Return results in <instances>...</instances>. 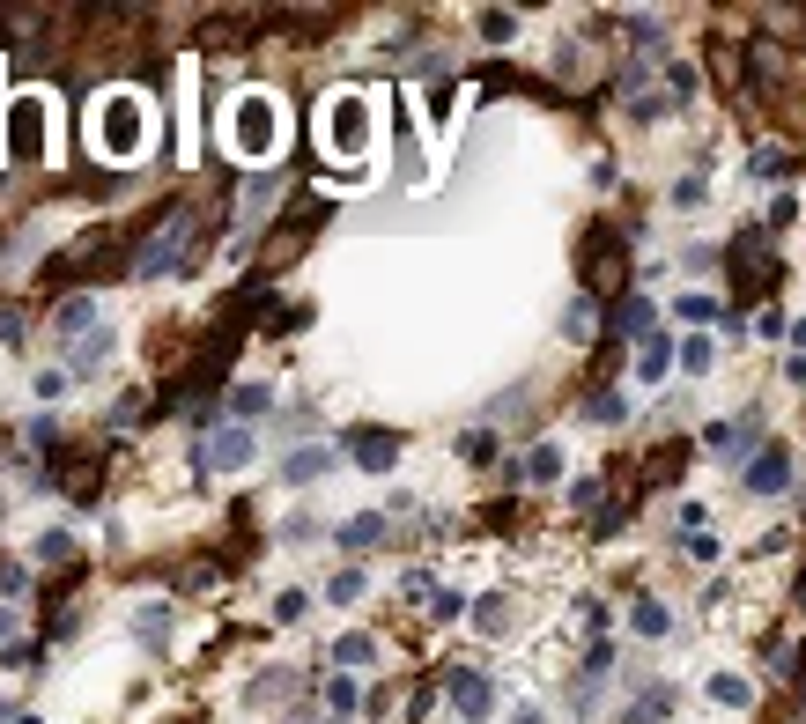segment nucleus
<instances>
[{"instance_id":"9b49d317","label":"nucleus","mask_w":806,"mask_h":724,"mask_svg":"<svg viewBox=\"0 0 806 724\" xmlns=\"http://www.w3.org/2000/svg\"><path fill=\"white\" fill-rule=\"evenodd\" d=\"M747 481H755V488H784V481H792V459H784V451H762Z\"/></svg>"},{"instance_id":"f257e3e1","label":"nucleus","mask_w":806,"mask_h":724,"mask_svg":"<svg viewBox=\"0 0 806 724\" xmlns=\"http://www.w3.org/2000/svg\"><path fill=\"white\" fill-rule=\"evenodd\" d=\"M89 141H97V156H111V163H134L141 148H148V111H141L134 89H111V97H97Z\"/></svg>"},{"instance_id":"0eeeda50","label":"nucleus","mask_w":806,"mask_h":724,"mask_svg":"<svg viewBox=\"0 0 806 724\" xmlns=\"http://www.w3.org/2000/svg\"><path fill=\"white\" fill-rule=\"evenodd\" d=\"M97 473H104V459H97V451H89V459L60 466V488L74 495V503H89V495H97Z\"/></svg>"},{"instance_id":"f8f14e48","label":"nucleus","mask_w":806,"mask_h":724,"mask_svg":"<svg viewBox=\"0 0 806 724\" xmlns=\"http://www.w3.org/2000/svg\"><path fill=\"white\" fill-rule=\"evenodd\" d=\"M592 281H599V289H614V281H622V252H614L607 237L592 244Z\"/></svg>"},{"instance_id":"f3484780","label":"nucleus","mask_w":806,"mask_h":724,"mask_svg":"<svg viewBox=\"0 0 806 724\" xmlns=\"http://www.w3.org/2000/svg\"><path fill=\"white\" fill-rule=\"evenodd\" d=\"M141 643H163V606H141Z\"/></svg>"},{"instance_id":"39448f33","label":"nucleus","mask_w":806,"mask_h":724,"mask_svg":"<svg viewBox=\"0 0 806 724\" xmlns=\"http://www.w3.org/2000/svg\"><path fill=\"white\" fill-rule=\"evenodd\" d=\"M15 156H23V163L45 156V119H37V104H30V97L15 104Z\"/></svg>"},{"instance_id":"6e6552de","label":"nucleus","mask_w":806,"mask_h":724,"mask_svg":"<svg viewBox=\"0 0 806 724\" xmlns=\"http://www.w3.org/2000/svg\"><path fill=\"white\" fill-rule=\"evenodd\" d=\"M89 318H97V303H89V296H67L60 311H52V326H60V340H67V333H97Z\"/></svg>"},{"instance_id":"2eb2a0df","label":"nucleus","mask_w":806,"mask_h":724,"mask_svg":"<svg viewBox=\"0 0 806 724\" xmlns=\"http://www.w3.org/2000/svg\"><path fill=\"white\" fill-rule=\"evenodd\" d=\"M666 362H673V348H666V340H651V348H644V377H666Z\"/></svg>"},{"instance_id":"7ed1b4c3","label":"nucleus","mask_w":806,"mask_h":724,"mask_svg":"<svg viewBox=\"0 0 806 724\" xmlns=\"http://www.w3.org/2000/svg\"><path fill=\"white\" fill-rule=\"evenodd\" d=\"M230 148H237V156H274V148H281V111H274V97L245 89V97L230 104Z\"/></svg>"},{"instance_id":"20e7f679","label":"nucleus","mask_w":806,"mask_h":724,"mask_svg":"<svg viewBox=\"0 0 806 724\" xmlns=\"http://www.w3.org/2000/svg\"><path fill=\"white\" fill-rule=\"evenodd\" d=\"M370 126H378V111H370L363 89H341V97L326 104V148H333V156H363Z\"/></svg>"},{"instance_id":"f03ea898","label":"nucleus","mask_w":806,"mask_h":724,"mask_svg":"<svg viewBox=\"0 0 806 724\" xmlns=\"http://www.w3.org/2000/svg\"><path fill=\"white\" fill-rule=\"evenodd\" d=\"M200 222H208L200 207H171V215H163V230L134 252V274H148V281H156V274H171V266L200 244Z\"/></svg>"},{"instance_id":"4468645a","label":"nucleus","mask_w":806,"mask_h":724,"mask_svg":"<svg viewBox=\"0 0 806 724\" xmlns=\"http://www.w3.org/2000/svg\"><path fill=\"white\" fill-rule=\"evenodd\" d=\"M289 473H296V481H311V473H326V451H296V459H289Z\"/></svg>"},{"instance_id":"9d476101","label":"nucleus","mask_w":806,"mask_h":724,"mask_svg":"<svg viewBox=\"0 0 806 724\" xmlns=\"http://www.w3.org/2000/svg\"><path fill=\"white\" fill-rule=\"evenodd\" d=\"M452 702H459V710H466V717H481V710H489V680H474V673H459V680H452Z\"/></svg>"},{"instance_id":"423d86ee","label":"nucleus","mask_w":806,"mask_h":724,"mask_svg":"<svg viewBox=\"0 0 806 724\" xmlns=\"http://www.w3.org/2000/svg\"><path fill=\"white\" fill-rule=\"evenodd\" d=\"M200 466H252V436L245 429H222L208 451H200Z\"/></svg>"},{"instance_id":"dca6fc26","label":"nucleus","mask_w":806,"mask_h":724,"mask_svg":"<svg viewBox=\"0 0 806 724\" xmlns=\"http://www.w3.org/2000/svg\"><path fill=\"white\" fill-rule=\"evenodd\" d=\"M636 628H644V636H666V606H636Z\"/></svg>"},{"instance_id":"ddd939ff","label":"nucleus","mask_w":806,"mask_h":724,"mask_svg":"<svg viewBox=\"0 0 806 724\" xmlns=\"http://www.w3.org/2000/svg\"><path fill=\"white\" fill-rule=\"evenodd\" d=\"M104 348H111V333H89V340H82V348H74V355H67V377H82V370H97V362H104Z\"/></svg>"},{"instance_id":"1a4fd4ad","label":"nucleus","mask_w":806,"mask_h":724,"mask_svg":"<svg viewBox=\"0 0 806 724\" xmlns=\"http://www.w3.org/2000/svg\"><path fill=\"white\" fill-rule=\"evenodd\" d=\"M392 459H400V444H392V436H355V466H370V473H385Z\"/></svg>"}]
</instances>
